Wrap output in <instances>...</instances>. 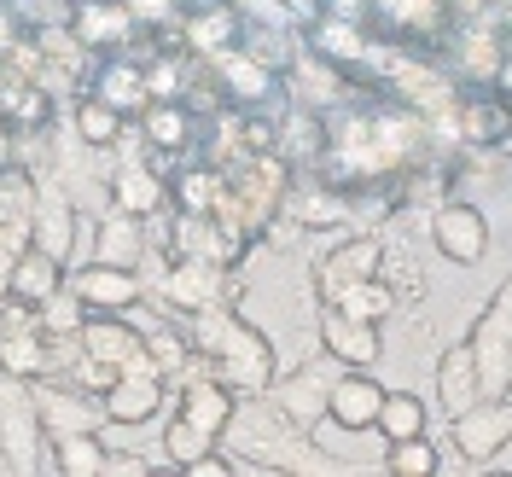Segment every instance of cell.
I'll return each mask as SVG.
<instances>
[{
  "instance_id": "obj_36",
  "label": "cell",
  "mask_w": 512,
  "mask_h": 477,
  "mask_svg": "<svg viewBox=\"0 0 512 477\" xmlns=\"http://www.w3.org/2000/svg\"><path fill=\"white\" fill-rule=\"evenodd\" d=\"M384 472H396V477H437V472H443V454L431 448V437H402V443H390V454H384Z\"/></svg>"
},
{
  "instance_id": "obj_28",
  "label": "cell",
  "mask_w": 512,
  "mask_h": 477,
  "mask_svg": "<svg viewBox=\"0 0 512 477\" xmlns=\"http://www.w3.org/2000/svg\"><path fill=\"white\" fill-rule=\"evenodd\" d=\"M111 204L128 210V216H158L169 204V175L152 169V163H128V169L111 175Z\"/></svg>"
},
{
  "instance_id": "obj_42",
  "label": "cell",
  "mask_w": 512,
  "mask_h": 477,
  "mask_svg": "<svg viewBox=\"0 0 512 477\" xmlns=\"http://www.w3.org/2000/svg\"><path fill=\"white\" fill-rule=\"evenodd\" d=\"M12 163H18V128L0 123V169H12Z\"/></svg>"
},
{
  "instance_id": "obj_43",
  "label": "cell",
  "mask_w": 512,
  "mask_h": 477,
  "mask_svg": "<svg viewBox=\"0 0 512 477\" xmlns=\"http://www.w3.org/2000/svg\"><path fill=\"white\" fill-rule=\"evenodd\" d=\"M489 88L512 105V47H507V59H501V70H495V82H489Z\"/></svg>"
},
{
  "instance_id": "obj_20",
  "label": "cell",
  "mask_w": 512,
  "mask_h": 477,
  "mask_svg": "<svg viewBox=\"0 0 512 477\" xmlns=\"http://www.w3.org/2000/svg\"><path fill=\"white\" fill-rule=\"evenodd\" d=\"M163 402H169V384L158 373H117L105 384V396H99L111 425H146V419L163 414Z\"/></svg>"
},
{
  "instance_id": "obj_35",
  "label": "cell",
  "mask_w": 512,
  "mask_h": 477,
  "mask_svg": "<svg viewBox=\"0 0 512 477\" xmlns=\"http://www.w3.org/2000/svg\"><path fill=\"white\" fill-rule=\"evenodd\" d=\"M373 431H379L384 443H402V437H425V402H419V396H408V390H384Z\"/></svg>"
},
{
  "instance_id": "obj_27",
  "label": "cell",
  "mask_w": 512,
  "mask_h": 477,
  "mask_svg": "<svg viewBox=\"0 0 512 477\" xmlns=\"http://www.w3.org/2000/svg\"><path fill=\"white\" fill-rule=\"evenodd\" d=\"M94 262H117V268H140L146 262V216H128V210H105L94 233Z\"/></svg>"
},
{
  "instance_id": "obj_2",
  "label": "cell",
  "mask_w": 512,
  "mask_h": 477,
  "mask_svg": "<svg viewBox=\"0 0 512 477\" xmlns=\"http://www.w3.org/2000/svg\"><path fill=\"white\" fill-rule=\"evenodd\" d=\"M181 326H187V338H192L198 373L222 379L233 396H262L268 390V379H274V344L245 315H233L227 303H216V309L181 315Z\"/></svg>"
},
{
  "instance_id": "obj_9",
  "label": "cell",
  "mask_w": 512,
  "mask_h": 477,
  "mask_svg": "<svg viewBox=\"0 0 512 477\" xmlns=\"http://www.w3.org/2000/svg\"><path fill=\"white\" fill-rule=\"evenodd\" d=\"M507 99L495 94V88H460V99L448 105V117L443 123H431L437 128V140H454V146H501L507 140Z\"/></svg>"
},
{
  "instance_id": "obj_44",
  "label": "cell",
  "mask_w": 512,
  "mask_h": 477,
  "mask_svg": "<svg viewBox=\"0 0 512 477\" xmlns=\"http://www.w3.org/2000/svg\"><path fill=\"white\" fill-rule=\"evenodd\" d=\"M507 140H512V111H507Z\"/></svg>"
},
{
  "instance_id": "obj_10",
  "label": "cell",
  "mask_w": 512,
  "mask_h": 477,
  "mask_svg": "<svg viewBox=\"0 0 512 477\" xmlns=\"http://www.w3.org/2000/svg\"><path fill=\"white\" fill-rule=\"evenodd\" d=\"M76 344H82V355H94V361L117 367V373H158V361L146 350V332L128 315H88L82 332H76Z\"/></svg>"
},
{
  "instance_id": "obj_21",
  "label": "cell",
  "mask_w": 512,
  "mask_h": 477,
  "mask_svg": "<svg viewBox=\"0 0 512 477\" xmlns=\"http://www.w3.org/2000/svg\"><path fill=\"white\" fill-rule=\"evenodd\" d=\"M379 402H384V384L367 379V367H344V373H338V384H332V396H326V419L361 437V431H373Z\"/></svg>"
},
{
  "instance_id": "obj_8",
  "label": "cell",
  "mask_w": 512,
  "mask_h": 477,
  "mask_svg": "<svg viewBox=\"0 0 512 477\" xmlns=\"http://www.w3.org/2000/svg\"><path fill=\"white\" fill-rule=\"evenodd\" d=\"M175 35H181V53H192L198 64H210V59H222L227 47H239L245 12L233 0H187L181 18H175Z\"/></svg>"
},
{
  "instance_id": "obj_1",
  "label": "cell",
  "mask_w": 512,
  "mask_h": 477,
  "mask_svg": "<svg viewBox=\"0 0 512 477\" xmlns=\"http://www.w3.org/2000/svg\"><path fill=\"white\" fill-rule=\"evenodd\" d=\"M216 443L233 448L239 472H338V460L315 454V431L291 425L268 396H239Z\"/></svg>"
},
{
  "instance_id": "obj_23",
  "label": "cell",
  "mask_w": 512,
  "mask_h": 477,
  "mask_svg": "<svg viewBox=\"0 0 512 477\" xmlns=\"http://www.w3.org/2000/svg\"><path fill=\"white\" fill-rule=\"evenodd\" d=\"M30 245L35 251H47V256H59V262H70V251H76V204H70V192L64 187H41L35 192Z\"/></svg>"
},
{
  "instance_id": "obj_17",
  "label": "cell",
  "mask_w": 512,
  "mask_h": 477,
  "mask_svg": "<svg viewBox=\"0 0 512 477\" xmlns=\"http://www.w3.org/2000/svg\"><path fill=\"white\" fill-rule=\"evenodd\" d=\"M163 245H169V256H198V262H222V268H233L239 256L251 251V245H239L210 210H175V222H169V233H163Z\"/></svg>"
},
{
  "instance_id": "obj_40",
  "label": "cell",
  "mask_w": 512,
  "mask_h": 477,
  "mask_svg": "<svg viewBox=\"0 0 512 477\" xmlns=\"http://www.w3.org/2000/svg\"><path fill=\"white\" fill-rule=\"evenodd\" d=\"M181 472H187V477H233V472H239V460H233V454H216V443H210L198 460H187Z\"/></svg>"
},
{
  "instance_id": "obj_18",
  "label": "cell",
  "mask_w": 512,
  "mask_h": 477,
  "mask_svg": "<svg viewBox=\"0 0 512 477\" xmlns=\"http://www.w3.org/2000/svg\"><path fill=\"white\" fill-rule=\"evenodd\" d=\"M35 402H41L47 437H64V431H105V425H111L94 390H76L70 379H35Z\"/></svg>"
},
{
  "instance_id": "obj_3",
  "label": "cell",
  "mask_w": 512,
  "mask_h": 477,
  "mask_svg": "<svg viewBox=\"0 0 512 477\" xmlns=\"http://www.w3.org/2000/svg\"><path fill=\"white\" fill-rule=\"evenodd\" d=\"M0 466L6 472H53L35 384L12 379V373H0Z\"/></svg>"
},
{
  "instance_id": "obj_5",
  "label": "cell",
  "mask_w": 512,
  "mask_h": 477,
  "mask_svg": "<svg viewBox=\"0 0 512 477\" xmlns=\"http://www.w3.org/2000/svg\"><path fill=\"white\" fill-rule=\"evenodd\" d=\"M454 18H460L454 0H373L367 30L379 41H408V47H425V53H443Z\"/></svg>"
},
{
  "instance_id": "obj_29",
  "label": "cell",
  "mask_w": 512,
  "mask_h": 477,
  "mask_svg": "<svg viewBox=\"0 0 512 477\" xmlns=\"http://www.w3.org/2000/svg\"><path fill=\"white\" fill-rule=\"evenodd\" d=\"M478 367H472V350L466 344H448L443 361H437V402H443V419L466 414L478 402Z\"/></svg>"
},
{
  "instance_id": "obj_33",
  "label": "cell",
  "mask_w": 512,
  "mask_h": 477,
  "mask_svg": "<svg viewBox=\"0 0 512 477\" xmlns=\"http://www.w3.org/2000/svg\"><path fill=\"white\" fill-rule=\"evenodd\" d=\"M70 128H76V140H82V146L105 152V146H117V140H123L128 117H123V111H111L105 99L82 94V99H76V117H70Z\"/></svg>"
},
{
  "instance_id": "obj_16",
  "label": "cell",
  "mask_w": 512,
  "mask_h": 477,
  "mask_svg": "<svg viewBox=\"0 0 512 477\" xmlns=\"http://www.w3.org/2000/svg\"><path fill=\"white\" fill-rule=\"evenodd\" d=\"M140 30L134 6L128 0H70V35L88 47V53H123Z\"/></svg>"
},
{
  "instance_id": "obj_39",
  "label": "cell",
  "mask_w": 512,
  "mask_h": 477,
  "mask_svg": "<svg viewBox=\"0 0 512 477\" xmlns=\"http://www.w3.org/2000/svg\"><path fill=\"white\" fill-rule=\"evenodd\" d=\"M24 41H30V24H24V12H18L12 0H0V64L12 59Z\"/></svg>"
},
{
  "instance_id": "obj_4",
  "label": "cell",
  "mask_w": 512,
  "mask_h": 477,
  "mask_svg": "<svg viewBox=\"0 0 512 477\" xmlns=\"http://www.w3.org/2000/svg\"><path fill=\"white\" fill-rule=\"evenodd\" d=\"M466 350H472L483 396H489V402L512 396V280L483 303V315L472 320V332H466Z\"/></svg>"
},
{
  "instance_id": "obj_14",
  "label": "cell",
  "mask_w": 512,
  "mask_h": 477,
  "mask_svg": "<svg viewBox=\"0 0 512 477\" xmlns=\"http://www.w3.org/2000/svg\"><path fill=\"white\" fill-rule=\"evenodd\" d=\"M448 443L460 448V460H472V466H489V460H501V448L512 443V402H489L478 396L466 414L448 419Z\"/></svg>"
},
{
  "instance_id": "obj_41",
  "label": "cell",
  "mask_w": 512,
  "mask_h": 477,
  "mask_svg": "<svg viewBox=\"0 0 512 477\" xmlns=\"http://www.w3.org/2000/svg\"><path fill=\"white\" fill-rule=\"evenodd\" d=\"M117 472L140 477V472H158V466H152V460H140V454H111V472H105V477H117Z\"/></svg>"
},
{
  "instance_id": "obj_7",
  "label": "cell",
  "mask_w": 512,
  "mask_h": 477,
  "mask_svg": "<svg viewBox=\"0 0 512 477\" xmlns=\"http://www.w3.org/2000/svg\"><path fill=\"white\" fill-rule=\"evenodd\" d=\"M338 373H344V361L326 350V355H315V361H303L297 373H286V379H268L262 396H268L291 425H315V419H326V396H332Z\"/></svg>"
},
{
  "instance_id": "obj_26",
  "label": "cell",
  "mask_w": 512,
  "mask_h": 477,
  "mask_svg": "<svg viewBox=\"0 0 512 477\" xmlns=\"http://www.w3.org/2000/svg\"><path fill=\"white\" fill-rule=\"evenodd\" d=\"M233 390H227L222 379H210V373H192L187 384H181V402H175V414L187 419V425H198L204 437H222V425L233 419Z\"/></svg>"
},
{
  "instance_id": "obj_34",
  "label": "cell",
  "mask_w": 512,
  "mask_h": 477,
  "mask_svg": "<svg viewBox=\"0 0 512 477\" xmlns=\"http://www.w3.org/2000/svg\"><path fill=\"white\" fill-rule=\"evenodd\" d=\"M222 192V169L204 158V163H187V169H169V204L175 210H210Z\"/></svg>"
},
{
  "instance_id": "obj_24",
  "label": "cell",
  "mask_w": 512,
  "mask_h": 477,
  "mask_svg": "<svg viewBox=\"0 0 512 477\" xmlns=\"http://www.w3.org/2000/svg\"><path fill=\"white\" fill-rule=\"evenodd\" d=\"M320 344L338 355L344 367H373L384 355V338L373 320H355L344 309H326V303H320Z\"/></svg>"
},
{
  "instance_id": "obj_32",
  "label": "cell",
  "mask_w": 512,
  "mask_h": 477,
  "mask_svg": "<svg viewBox=\"0 0 512 477\" xmlns=\"http://www.w3.org/2000/svg\"><path fill=\"white\" fill-rule=\"evenodd\" d=\"M326 309H344V315L373 320V326H379V320H390L396 309H402V291L390 286L384 274H373V280H355V286H344L332 303H326Z\"/></svg>"
},
{
  "instance_id": "obj_13",
  "label": "cell",
  "mask_w": 512,
  "mask_h": 477,
  "mask_svg": "<svg viewBox=\"0 0 512 477\" xmlns=\"http://www.w3.org/2000/svg\"><path fill=\"white\" fill-rule=\"evenodd\" d=\"M431 245L454 268H478L483 256H489V216H483L478 204H466V198H443L431 210Z\"/></svg>"
},
{
  "instance_id": "obj_11",
  "label": "cell",
  "mask_w": 512,
  "mask_h": 477,
  "mask_svg": "<svg viewBox=\"0 0 512 477\" xmlns=\"http://www.w3.org/2000/svg\"><path fill=\"white\" fill-rule=\"evenodd\" d=\"M64 286L76 291V303H82L88 315H128V309H140V297H146L140 268H117V262H82V268L64 274Z\"/></svg>"
},
{
  "instance_id": "obj_37",
  "label": "cell",
  "mask_w": 512,
  "mask_h": 477,
  "mask_svg": "<svg viewBox=\"0 0 512 477\" xmlns=\"http://www.w3.org/2000/svg\"><path fill=\"white\" fill-rule=\"evenodd\" d=\"M35 315H41V332H53V338H76L82 320H88V309L76 303V291L70 286H59L47 303H35Z\"/></svg>"
},
{
  "instance_id": "obj_31",
  "label": "cell",
  "mask_w": 512,
  "mask_h": 477,
  "mask_svg": "<svg viewBox=\"0 0 512 477\" xmlns=\"http://www.w3.org/2000/svg\"><path fill=\"white\" fill-rule=\"evenodd\" d=\"M64 286V262L59 256H47V251H24L18 262H12V274H6V291L12 297H24V303H47L53 291Z\"/></svg>"
},
{
  "instance_id": "obj_6",
  "label": "cell",
  "mask_w": 512,
  "mask_h": 477,
  "mask_svg": "<svg viewBox=\"0 0 512 477\" xmlns=\"http://www.w3.org/2000/svg\"><path fill=\"white\" fill-rule=\"evenodd\" d=\"M158 297L175 309V315H198V309H216V303H233L239 297V280L222 262H198V256H175L169 274L158 280Z\"/></svg>"
},
{
  "instance_id": "obj_22",
  "label": "cell",
  "mask_w": 512,
  "mask_h": 477,
  "mask_svg": "<svg viewBox=\"0 0 512 477\" xmlns=\"http://www.w3.org/2000/svg\"><path fill=\"white\" fill-rule=\"evenodd\" d=\"M303 47L320 53V59H332V64H344V70H361L367 53H373V30L355 24V18H338V12H320L315 24L303 30Z\"/></svg>"
},
{
  "instance_id": "obj_30",
  "label": "cell",
  "mask_w": 512,
  "mask_h": 477,
  "mask_svg": "<svg viewBox=\"0 0 512 477\" xmlns=\"http://www.w3.org/2000/svg\"><path fill=\"white\" fill-rule=\"evenodd\" d=\"M47 454H53V472L64 477H105L111 472V454L99 443V431H64V437H47Z\"/></svg>"
},
{
  "instance_id": "obj_15",
  "label": "cell",
  "mask_w": 512,
  "mask_h": 477,
  "mask_svg": "<svg viewBox=\"0 0 512 477\" xmlns=\"http://www.w3.org/2000/svg\"><path fill=\"white\" fill-rule=\"evenodd\" d=\"M373 274H384V239L379 233H355V239L332 245V251L315 262V297L320 303H332L344 286L373 280Z\"/></svg>"
},
{
  "instance_id": "obj_19",
  "label": "cell",
  "mask_w": 512,
  "mask_h": 477,
  "mask_svg": "<svg viewBox=\"0 0 512 477\" xmlns=\"http://www.w3.org/2000/svg\"><path fill=\"white\" fill-rule=\"evenodd\" d=\"M88 94L105 99L111 111H123L128 123L146 111V64L140 59H128V53H99V64L88 70Z\"/></svg>"
},
{
  "instance_id": "obj_38",
  "label": "cell",
  "mask_w": 512,
  "mask_h": 477,
  "mask_svg": "<svg viewBox=\"0 0 512 477\" xmlns=\"http://www.w3.org/2000/svg\"><path fill=\"white\" fill-rule=\"evenodd\" d=\"M210 443H216V437H204L198 425H187V419L175 414L169 425H163V443H158L163 448V466H175V472H181V466H187V460H198Z\"/></svg>"
},
{
  "instance_id": "obj_12",
  "label": "cell",
  "mask_w": 512,
  "mask_h": 477,
  "mask_svg": "<svg viewBox=\"0 0 512 477\" xmlns=\"http://www.w3.org/2000/svg\"><path fill=\"white\" fill-rule=\"evenodd\" d=\"M210 82H216L222 105H239V111H262L280 99V70L245 47H227L222 59H210Z\"/></svg>"
},
{
  "instance_id": "obj_25",
  "label": "cell",
  "mask_w": 512,
  "mask_h": 477,
  "mask_svg": "<svg viewBox=\"0 0 512 477\" xmlns=\"http://www.w3.org/2000/svg\"><path fill=\"white\" fill-rule=\"evenodd\" d=\"M134 123H140L146 152H169V158H181L192 140H198V117H192V105H181V99H146V111H140Z\"/></svg>"
}]
</instances>
